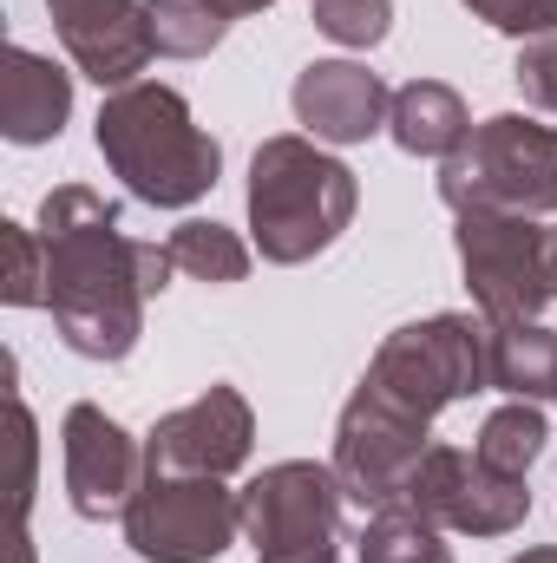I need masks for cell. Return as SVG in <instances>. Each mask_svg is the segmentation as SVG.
Here are the masks:
<instances>
[{
    "label": "cell",
    "mask_w": 557,
    "mask_h": 563,
    "mask_svg": "<svg viewBox=\"0 0 557 563\" xmlns=\"http://www.w3.org/2000/svg\"><path fill=\"white\" fill-rule=\"evenodd\" d=\"M59 445H66V498L86 525L125 518V505L139 498V485L151 478L144 465V439H132L106 407L79 400L59 420Z\"/></svg>",
    "instance_id": "11"
},
{
    "label": "cell",
    "mask_w": 557,
    "mask_h": 563,
    "mask_svg": "<svg viewBox=\"0 0 557 563\" xmlns=\"http://www.w3.org/2000/svg\"><path fill=\"white\" fill-rule=\"evenodd\" d=\"M426 420L387 407L381 394L354 387V400L335 420V478L348 492V505L381 511V505H407L419 459H426Z\"/></svg>",
    "instance_id": "9"
},
{
    "label": "cell",
    "mask_w": 557,
    "mask_h": 563,
    "mask_svg": "<svg viewBox=\"0 0 557 563\" xmlns=\"http://www.w3.org/2000/svg\"><path fill=\"white\" fill-rule=\"evenodd\" d=\"M243 531V498L223 478L151 472L125 505V544L144 563H217Z\"/></svg>",
    "instance_id": "7"
},
{
    "label": "cell",
    "mask_w": 557,
    "mask_h": 563,
    "mask_svg": "<svg viewBox=\"0 0 557 563\" xmlns=\"http://www.w3.org/2000/svg\"><path fill=\"white\" fill-rule=\"evenodd\" d=\"M92 139H99L106 170L125 184V197H139L151 210H184L210 197L223 177V144L190 119L177 86H157V79L106 92Z\"/></svg>",
    "instance_id": "2"
},
{
    "label": "cell",
    "mask_w": 557,
    "mask_h": 563,
    "mask_svg": "<svg viewBox=\"0 0 557 563\" xmlns=\"http://www.w3.org/2000/svg\"><path fill=\"white\" fill-rule=\"evenodd\" d=\"M545 439H551L545 413H538L532 400H512V407L485 413V426H479V445H472V452H479L492 472H505V478H525V472L545 459Z\"/></svg>",
    "instance_id": "20"
},
{
    "label": "cell",
    "mask_w": 557,
    "mask_h": 563,
    "mask_svg": "<svg viewBox=\"0 0 557 563\" xmlns=\"http://www.w3.org/2000/svg\"><path fill=\"white\" fill-rule=\"evenodd\" d=\"M368 394H381L387 407L414 413V420H439L452 400H472L492 387V328L472 321V314H426L394 328L368 374H361Z\"/></svg>",
    "instance_id": "4"
},
{
    "label": "cell",
    "mask_w": 557,
    "mask_h": 563,
    "mask_svg": "<svg viewBox=\"0 0 557 563\" xmlns=\"http://www.w3.org/2000/svg\"><path fill=\"white\" fill-rule=\"evenodd\" d=\"M217 7H223V13H230V20H250V13H270V7H276V0H217Z\"/></svg>",
    "instance_id": "27"
},
{
    "label": "cell",
    "mask_w": 557,
    "mask_h": 563,
    "mask_svg": "<svg viewBox=\"0 0 557 563\" xmlns=\"http://www.w3.org/2000/svg\"><path fill=\"white\" fill-rule=\"evenodd\" d=\"M439 197L452 217L466 210H505V217H545L557 210V125L525 112L479 119L472 139L439 157Z\"/></svg>",
    "instance_id": "5"
},
{
    "label": "cell",
    "mask_w": 557,
    "mask_h": 563,
    "mask_svg": "<svg viewBox=\"0 0 557 563\" xmlns=\"http://www.w3.org/2000/svg\"><path fill=\"white\" fill-rule=\"evenodd\" d=\"M46 308L79 361H125L144 334V301L164 295L171 256L119 230V203L92 184H59L40 197Z\"/></svg>",
    "instance_id": "1"
},
{
    "label": "cell",
    "mask_w": 557,
    "mask_h": 563,
    "mask_svg": "<svg viewBox=\"0 0 557 563\" xmlns=\"http://www.w3.org/2000/svg\"><path fill=\"white\" fill-rule=\"evenodd\" d=\"M341 498L335 465H263L243 492V538L256 544V563H341Z\"/></svg>",
    "instance_id": "6"
},
{
    "label": "cell",
    "mask_w": 557,
    "mask_h": 563,
    "mask_svg": "<svg viewBox=\"0 0 557 563\" xmlns=\"http://www.w3.org/2000/svg\"><path fill=\"white\" fill-rule=\"evenodd\" d=\"M73 119V73H59L33 46L0 53V139L7 144H46Z\"/></svg>",
    "instance_id": "15"
},
{
    "label": "cell",
    "mask_w": 557,
    "mask_h": 563,
    "mask_svg": "<svg viewBox=\"0 0 557 563\" xmlns=\"http://www.w3.org/2000/svg\"><path fill=\"white\" fill-rule=\"evenodd\" d=\"M472 20H485L492 33H512V40H545L557 33V0H466Z\"/></svg>",
    "instance_id": "24"
},
{
    "label": "cell",
    "mask_w": 557,
    "mask_h": 563,
    "mask_svg": "<svg viewBox=\"0 0 557 563\" xmlns=\"http://www.w3.org/2000/svg\"><path fill=\"white\" fill-rule=\"evenodd\" d=\"M459 269L479 301V321H538L551 288H545V223L538 217H505V210H466L459 230Z\"/></svg>",
    "instance_id": "8"
},
{
    "label": "cell",
    "mask_w": 557,
    "mask_h": 563,
    "mask_svg": "<svg viewBox=\"0 0 557 563\" xmlns=\"http://www.w3.org/2000/svg\"><path fill=\"white\" fill-rule=\"evenodd\" d=\"M407 505L419 518H433L439 531H459V538H505L532 518L525 478L492 472L466 445H426L414 485H407Z\"/></svg>",
    "instance_id": "10"
},
{
    "label": "cell",
    "mask_w": 557,
    "mask_h": 563,
    "mask_svg": "<svg viewBox=\"0 0 557 563\" xmlns=\"http://www.w3.org/2000/svg\"><path fill=\"white\" fill-rule=\"evenodd\" d=\"M387 132L407 157H452L459 144L472 139V112L452 86L439 79H414L394 92V112H387Z\"/></svg>",
    "instance_id": "16"
},
{
    "label": "cell",
    "mask_w": 557,
    "mask_h": 563,
    "mask_svg": "<svg viewBox=\"0 0 557 563\" xmlns=\"http://www.w3.org/2000/svg\"><path fill=\"white\" fill-rule=\"evenodd\" d=\"M512 563H557V544H538V551H525V558H512Z\"/></svg>",
    "instance_id": "29"
},
{
    "label": "cell",
    "mask_w": 557,
    "mask_h": 563,
    "mask_svg": "<svg viewBox=\"0 0 557 563\" xmlns=\"http://www.w3.org/2000/svg\"><path fill=\"white\" fill-rule=\"evenodd\" d=\"M288 106H295V125L315 144H368L387 125L394 92L361 59H315V66L295 73Z\"/></svg>",
    "instance_id": "14"
},
{
    "label": "cell",
    "mask_w": 557,
    "mask_h": 563,
    "mask_svg": "<svg viewBox=\"0 0 557 563\" xmlns=\"http://www.w3.org/2000/svg\"><path fill=\"white\" fill-rule=\"evenodd\" d=\"M354 551H361V563H452V551L439 544V525L419 518L414 505H381V511H368Z\"/></svg>",
    "instance_id": "19"
},
{
    "label": "cell",
    "mask_w": 557,
    "mask_h": 563,
    "mask_svg": "<svg viewBox=\"0 0 557 563\" xmlns=\"http://www.w3.org/2000/svg\"><path fill=\"white\" fill-rule=\"evenodd\" d=\"M315 26L335 40V46H381L387 26H394V0H308Z\"/></svg>",
    "instance_id": "22"
},
{
    "label": "cell",
    "mask_w": 557,
    "mask_h": 563,
    "mask_svg": "<svg viewBox=\"0 0 557 563\" xmlns=\"http://www.w3.org/2000/svg\"><path fill=\"white\" fill-rule=\"evenodd\" d=\"M492 387L512 394V400H532V407L557 400V328H545V321H499L492 328Z\"/></svg>",
    "instance_id": "17"
},
{
    "label": "cell",
    "mask_w": 557,
    "mask_h": 563,
    "mask_svg": "<svg viewBox=\"0 0 557 563\" xmlns=\"http://www.w3.org/2000/svg\"><path fill=\"white\" fill-rule=\"evenodd\" d=\"M361 210V184L341 157H328L308 132L263 139L250 157V236L256 256L295 269L341 243V230Z\"/></svg>",
    "instance_id": "3"
},
{
    "label": "cell",
    "mask_w": 557,
    "mask_h": 563,
    "mask_svg": "<svg viewBox=\"0 0 557 563\" xmlns=\"http://www.w3.org/2000/svg\"><path fill=\"white\" fill-rule=\"evenodd\" d=\"M13 452H20V492H13V511L26 518V505H33V413L20 407V394H13Z\"/></svg>",
    "instance_id": "26"
},
{
    "label": "cell",
    "mask_w": 557,
    "mask_h": 563,
    "mask_svg": "<svg viewBox=\"0 0 557 563\" xmlns=\"http://www.w3.org/2000/svg\"><path fill=\"white\" fill-rule=\"evenodd\" d=\"M512 79H518V92H525L532 106L557 112V33H545V40H525V46H518Z\"/></svg>",
    "instance_id": "25"
},
{
    "label": "cell",
    "mask_w": 557,
    "mask_h": 563,
    "mask_svg": "<svg viewBox=\"0 0 557 563\" xmlns=\"http://www.w3.org/2000/svg\"><path fill=\"white\" fill-rule=\"evenodd\" d=\"M545 288H551V301H557V230H545Z\"/></svg>",
    "instance_id": "28"
},
{
    "label": "cell",
    "mask_w": 557,
    "mask_h": 563,
    "mask_svg": "<svg viewBox=\"0 0 557 563\" xmlns=\"http://www.w3.org/2000/svg\"><path fill=\"white\" fill-rule=\"evenodd\" d=\"M250 452H256V413L223 380L144 432V465L184 478H230L237 465H250Z\"/></svg>",
    "instance_id": "12"
},
{
    "label": "cell",
    "mask_w": 557,
    "mask_h": 563,
    "mask_svg": "<svg viewBox=\"0 0 557 563\" xmlns=\"http://www.w3.org/2000/svg\"><path fill=\"white\" fill-rule=\"evenodd\" d=\"M164 256H171V269H177V276L217 282V288L250 276V243H243L237 230H223V223H204V217L177 223V230L164 236Z\"/></svg>",
    "instance_id": "18"
},
{
    "label": "cell",
    "mask_w": 557,
    "mask_h": 563,
    "mask_svg": "<svg viewBox=\"0 0 557 563\" xmlns=\"http://www.w3.org/2000/svg\"><path fill=\"white\" fill-rule=\"evenodd\" d=\"M46 13H53V33H59L66 59L106 92L139 86V73L157 53L144 0H46Z\"/></svg>",
    "instance_id": "13"
},
{
    "label": "cell",
    "mask_w": 557,
    "mask_h": 563,
    "mask_svg": "<svg viewBox=\"0 0 557 563\" xmlns=\"http://www.w3.org/2000/svg\"><path fill=\"white\" fill-rule=\"evenodd\" d=\"M0 243H7V308H46V250H40V230L26 223H0Z\"/></svg>",
    "instance_id": "23"
},
{
    "label": "cell",
    "mask_w": 557,
    "mask_h": 563,
    "mask_svg": "<svg viewBox=\"0 0 557 563\" xmlns=\"http://www.w3.org/2000/svg\"><path fill=\"white\" fill-rule=\"evenodd\" d=\"M144 7H151V46L164 59H204L230 33V13L217 0H144Z\"/></svg>",
    "instance_id": "21"
}]
</instances>
